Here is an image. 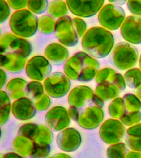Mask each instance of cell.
I'll return each mask as SVG.
<instances>
[{
  "mask_svg": "<svg viewBox=\"0 0 141 158\" xmlns=\"http://www.w3.org/2000/svg\"><path fill=\"white\" fill-rule=\"evenodd\" d=\"M124 77L129 88H136L141 85V69L130 68L125 72Z\"/></svg>",
  "mask_w": 141,
  "mask_h": 158,
  "instance_id": "4316f807",
  "label": "cell"
},
{
  "mask_svg": "<svg viewBox=\"0 0 141 158\" xmlns=\"http://www.w3.org/2000/svg\"><path fill=\"white\" fill-rule=\"evenodd\" d=\"M127 8L134 15H141V0H128Z\"/></svg>",
  "mask_w": 141,
  "mask_h": 158,
  "instance_id": "8d00e7d4",
  "label": "cell"
},
{
  "mask_svg": "<svg viewBox=\"0 0 141 158\" xmlns=\"http://www.w3.org/2000/svg\"><path fill=\"white\" fill-rule=\"evenodd\" d=\"M36 110L43 111L46 110L51 104V100L48 94H43L40 97L33 101Z\"/></svg>",
  "mask_w": 141,
  "mask_h": 158,
  "instance_id": "e575fe53",
  "label": "cell"
},
{
  "mask_svg": "<svg viewBox=\"0 0 141 158\" xmlns=\"http://www.w3.org/2000/svg\"><path fill=\"white\" fill-rule=\"evenodd\" d=\"M82 138L79 131L74 128H66L56 136L58 146L65 152H73L80 146Z\"/></svg>",
  "mask_w": 141,
  "mask_h": 158,
  "instance_id": "2e32d148",
  "label": "cell"
},
{
  "mask_svg": "<svg viewBox=\"0 0 141 158\" xmlns=\"http://www.w3.org/2000/svg\"><path fill=\"white\" fill-rule=\"evenodd\" d=\"M126 157H136V158H141V152L140 151H133L129 152L126 155Z\"/></svg>",
  "mask_w": 141,
  "mask_h": 158,
  "instance_id": "b9f144b4",
  "label": "cell"
},
{
  "mask_svg": "<svg viewBox=\"0 0 141 158\" xmlns=\"http://www.w3.org/2000/svg\"><path fill=\"white\" fill-rule=\"evenodd\" d=\"M68 110L62 106H54L46 114L45 120L46 125L54 131H59L66 128L70 124Z\"/></svg>",
  "mask_w": 141,
  "mask_h": 158,
  "instance_id": "5bb4252c",
  "label": "cell"
},
{
  "mask_svg": "<svg viewBox=\"0 0 141 158\" xmlns=\"http://www.w3.org/2000/svg\"><path fill=\"white\" fill-rule=\"evenodd\" d=\"M27 81L23 78H15L12 79L7 85V89L10 96L13 99L24 97L26 95Z\"/></svg>",
  "mask_w": 141,
  "mask_h": 158,
  "instance_id": "cb8c5ba5",
  "label": "cell"
},
{
  "mask_svg": "<svg viewBox=\"0 0 141 158\" xmlns=\"http://www.w3.org/2000/svg\"><path fill=\"white\" fill-rule=\"evenodd\" d=\"M120 32L122 37L128 43L141 44V17H127L120 27Z\"/></svg>",
  "mask_w": 141,
  "mask_h": 158,
  "instance_id": "9a60e30c",
  "label": "cell"
},
{
  "mask_svg": "<svg viewBox=\"0 0 141 158\" xmlns=\"http://www.w3.org/2000/svg\"><path fill=\"white\" fill-rule=\"evenodd\" d=\"M99 67L100 64L97 60L87 52L79 51L66 60L64 71L72 80L87 82L96 77Z\"/></svg>",
  "mask_w": 141,
  "mask_h": 158,
  "instance_id": "7a4b0ae2",
  "label": "cell"
},
{
  "mask_svg": "<svg viewBox=\"0 0 141 158\" xmlns=\"http://www.w3.org/2000/svg\"><path fill=\"white\" fill-rule=\"evenodd\" d=\"M53 157H70V156L67 154H63L60 153V154H58L53 156Z\"/></svg>",
  "mask_w": 141,
  "mask_h": 158,
  "instance_id": "bcb514c9",
  "label": "cell"
},
{
  "mask_svg": "<svg viewBox=\"0 0 141 158\" xmlns=\"http://www.w3.org/2000/svg\"><path fill=\"white\" fill-rule=\"evenodd\" d=\"M125 17L126 14L122 7L114 4H106L100 10L98 20L104 28L116 30L121 27Z\"/></svg>",
  "mask_w": 141,
  "mask_h": 158,
  "instance_id": "52a82bcc",
  "label": "cell"
},
{
  "mask_svg": "<svg viewBox=\"0 0 141 158\" xmlns=\"http://www.w3.org/2000/svg\"><path fill=\"white\" fill-rule=\"evenodd\" d=\"M124 77L118 73L114 80H107L98 83L95 93L102 100L108 101L116 98L120 91L126 88Z\"/></svg>",
  "mask_w": 141,
  "mask_h": 158,
  "instance_id": "4fadbf2b",
  "label": "cell"
},
{
  "mask_svg": "<svg viewBox=\"0 0 141 158\" xmlns=\"http://www.w3.org/2000/svg\"><path fill=\"white\" fill-rule=\"evenodd\" d=\"M68 7L66 2L62 0H53L51 1L47 8L48 14L54 18H60L67 14Z\"/></svg>",
  "mask_w": 141,
  "mask_h": 158,
  "instance_id": "d4e9b609",
  "label": "cell"
},
{
  "mask_svg": "<svg viewBox=\"0 0 141 158\" xmlns=\"http://www.w3.org/2000/svg\"><path fill=\"white\" fill-rule=\"evenodd\" d=\"M51 148L49 145L40 146L36 144L35 151L32 155L33 157H46L50 152Z\"/></svg>",
  "mask_w": 141,
  "mask_h": 158,
  "instance_id": "f35d334b",
  "label": "cell"
},
{
  "mask_svg": "<svg viewBox=\"0 0 141 158\" xmlns=\"http://www.w3.org/2000/svg\"><path fill=\"white\" fill-rule=\"evenodd\" d=\"M26 59L18 54H1V66L11 73H19L24 69Z\"/></svg>",
  "mask_w": 141,
  "mask_h": 158,
  "instance_id": "ffe728a7",
  "label": "cell"
},
{
  "mask_svg": "<svg viewBox=\"0 0 141 158\" xmlns=\"http://www.w3.org/2000/svg\"><path fill=\"white\" fill-rule=\"evenodd\" d=\"M135 94L137 97L140 99L141 101V85H140L138 87H137L135 89Z\"/></svg>",
  "mask_w": 141,
  "mask_h": 158,
  "instance_id": "ee69618b",
  "label": "cell"
},
{
  "mask_svg": "<svg viewBox=\"0 0 141 158\" xmlns=\"http://www.w3.org/2000/svg\"><path fill=\"white\" fill-rule=\"evenodd\" d=\"M45 56L54 65H61L67 60L69 51L58 43H53L48 44L44 52Z\"/></svg>",
  "mask_w": 141,
  "mask_h": 158,
  "instance_id": "d6986e66",
  "label": "cell"
},
{
  "mask_svg": "<svg viewBox=\"0 0 141 158\" xmlns=\"http://www.w3.org/2000/svg\"><path fill=\"white\" fill-rule=\"evenodd\" d=\"M98 96L88 86L80 85L75 87L69 93L68 102L70 106L81 108L95 101Z\"/></svg>",
  "mask_w": 141,
  "mask_h": 158,
  "instance_id": "e0dca14e",
  "label": "cell"
},
{
  "mask_svg": "<svg viewBox=\"0 0 141 158\" xmlns=\"http://www.w3.org/2000/svg\"><path fill=\"white\" fill-rule=\"evenodd\" d=\"M120 120L126 126H131L141 120V112L139 110L127 112L120 118Z\"/></svg>",
  "mask_w": 141,
  "mask_h": 158,
  "instance_id": "836d02e7",
  "label": "cell"
},
{
  "mask_svg": "<svg viewBox=\"0 0 141 158\" xmlns=\"http://www.w3.org/2000/svg\"><path fill=\"white\" fill-rule=\"evenodd\" d=\"M103 101L98 97L95 102L81 108L70 106L68 110L70 118L85 129L96 128L104 118V112L101 109L104 105Z\"/></svg>",
  "mask_w": 141,
  "mask_h": 158,
  "instance_id": "3957f363",
  "label": "cell"
},
{
  "mask_svg": "<svg viewBox=\"0 0 141 158\" xmlns=\"http://www.w3.org/2000/svg\"><path fill=\"white\" fill-rule=\"evenodd\" d=\"M9 24L14 34L23 38H29L34 35L38 29V19L29 9H22L15 11L11 15Z\"/></svg>",
  "mask_w": 141,
  "mask_h": 158,
  "instance_id": "277c9868",
  "label": "cell"
},
{
  "mask_svg": "<svg viewBox=\"0 0 141 158\" xmlns=\"http://www.w3.org/2000/svg\"><path fill=\"white\" fill-rule=\"evenodd\" d=\"M48 0H28L27 8L36 14L44 13L48 8Z\"/></svg>",
  "mask_w": 141,
  "mask_h": 158,
  "instance_id": "d6a6232c",
  "label": "cell"
},
{
  "mask_svg": "<svg viewBox=\"0 0 141 158\" xmlns=\"http://www.w3.org/2000/svg\"><path fill=\"white\" fill-rule=\"evenodd\" d=\"M1 8V23L5 22L10 15L9 5L5 0H0Z\"/></svg>",
  "mask_w": 141,
  "mask_h": 158,
  "instance_id": "74e56055",
  "label": "cell"
},
{
  "mask_svg": "<svg viewBox=\"0 0 141 158\" xmlns=\"http://www.w3.org/2000/svg\"><path fill=\"white\" fill-rule=\"evenodd\" d=\"M29 138L32 139L38 146H48L52 142L53 135L48 127L35 124L29 135Z\"/></svg>",
  "mask_w": 141,
  "mask_h": 158,
  "instance_id": "44dd1931",
  "label": "cell"
},
{
  "mask_svg": "<svg viewBox=\"0 0 141 158\" xmlns=\"http://www.w3.org/2000/svg\"><path fill=\"white\" fill-rule=\"evenodd\" d=\"M56 22L54 17L49 15H43L38 19V30L45 35H50L54 32Z\"/></svg>",
  "mask_w": 141,
  "mask_h": 158,
  "instance_id": "83f0119b",
  "label": "cell"
},
{
  "mask_svg": "<svg viewBox=\"0 0 141 158\" xmlns=\"http://www.w3.org/2000/svg\"><path fill=\"white\" fill-rule=\"evenodd\" d=\"M108 112L114 118H119L125 114L126 109L123 98H116L108 106Z\"/></svg>",
  "mask_w": 141,
  "mask_h": 158,
  "instance_id": "484cf974",
  "label": "cell"
},
{
  "mask_svg": "<svg viewBox=\"0 0 141 158\" xmlns=\"http://www.w3.org/2000/svg\"><path fill=\"white\" fill-rule=\"evenodd\" d=\"M52 70L48 59L43 56H35L30 58L25 65L27 77L34 80L42 81L46 79Z\"/></svg>",
  "mask_w": 141,
  "mask_h": 158,
  "instance_id": "8fae6325",
  "label": "cell"
},
{
  "mask_svg": "<svg viewBox=\"0 0 141 158\" xmlns=\"http://www.w3.org/2000/svg\"><path fill=\"white\" fill-rule=\"evenodd\" d=\"M105 0H66L70 12L84 18L92 17L103 7Z\"/></svg>",
  "mask_w": 141,
  "mask_h": 158,
  "instance_id": "7c38bea8",
  "label": "cell"
},
{
  "mask_svg": "<svg viewBox=\"0 0 141 158\" xmlns=\"http://www.w3.org/2000/svg\"><path fill=\"white\" fill-rule=\"evenodd\" d=\"M74 25L77 31L79 38L82 37L87 31V25L83 20L79 17H75L72 19Z\"/></svg>",
  "mask_w": 141,
  "mask_h": 158,
  "instance_id": "d590c367",
  "label": "cell"
},
{
  "mask_svg": "<svg viewBox=\"0 0 141 158\" xmlns=\"http://www.w3.org/2000/svg\"><path fill=\"white\" fill-rule=\"evenodd\" d=\"M13 146L19 154L32 157L35 151L36 144L30 138L18 135L14 140Z\"/></svg>",
  "mask_w": 141,
  "mask_h": 158,
  "instance_id": "7402d4cb",
  "label": "cell"
},
{
  "mask_svg": "<svg viewBox=\"0 0 141 158\" xmlns=\"http://www.w3.org/2000/svg\"><path fill=\"white\" fill-rule=\"evenodd\" d=\"M139 67H140V69H141V55H140V59H139Z\"/></svg>",
  "mask_w": 141,
  "mask_h": 158,
  "instance_id": "7dc6e473",
  "label": "cell"
},
{
  "mask_svg": "<svg viewBox=\"0 0 141 158\" xmlns=\"http://www.w3.org/2000/svg\"><path fill=\"white\" fill-rule=\"evenodd\" d=\"M54 34L58 41L64 46L72 47L79 41V35L72 19L67 15L59 18L55 25Z\"/></svg>",
  "mask_w": 141,
  "mask_h": 158,
  "instance_id": "ba28073f",
  "label": "cell"
},
{
  "mask_svg": "<svg viewBox=\"0 0 141 158\" xmlns=\"http://www.w3.org/2000/svg\"><path fill=\"white\" fill-rule=\"evenodd\" d=\"M138 54L137 48L127 42L117 43L110 56L111 64L118 70H128L137 62Z\"/></svg>",
  "mask_w": 141,
  "mask_h": 158,
  "instance_id": "5b68a950",
  "label": "cell"
},
{
  "mask_svg": "<svg viewBox=\"0 0 141 158\" xmlns=\"http://www.w3.org/2000/svg\"><path fill=\"white\" fill-rule=\"evenodd\" d=\"M127 0H108L112 4H117V5H124Z\"/></svg>",
  "mask_w": 141,
  "mask_h": 158,
  "instance_id": "7bdbcfd3",
  "label": "cell"
},
{
  "mask_svg": "<svg viewBox=\"0 0 141 158\" xmlns=\"http://www.w3.org/2000/svg\"><path fill=\"white\" fill-rule=\"evenodd\" d=\"M43 86L48 96L58 98L67 94L70 88L71 83L66 75L60 72H55L45 80Z\"/></svg>",
  "mask_w": 141,
  "mask_h": 158,
  "instance_id": "9c48e42d",
  "label": "cell"
},
{
  "mask_svg": "<svg viewBox=\"0 0 141 158\" xmlns=\"http://www.w3.org/2000/svg\"><path fill=\"white\" fill-rule=\"evenodd\" d=\"M44 86L39 81H33L27 83L26 96L32 101H35L44 94Z\"/></svg>",
  "mask_w": 141,
  "mask_h": 158,
  "instance_id": "f546056e",
  "label": "cell"
},
{
  "mask_svg": "<svg viewBox=\"0 0 141 158\" xmlns=\"http://www.w3.org/2000/svg\"><path fill=\"white\" fill-rule=\"evenodd\" d=\"M114 40L113 34L103 27H93L87 30L82 36L83 49L95 58H103L111 51Z\"/></svg>",
  "mask_w": 141,
  "mask_h": 158,
  "instance_id": "6da1fadb",
  "label": "cell"
},
{
  "mask_svg": "<svg viewBox=\"0 0 141 158\" xmlns=\"http://www.w3.org/2000/svg\"><path fill=\"white\" fill-rule=\"evenodd\" d=\"M36 109L33 101L28 97L15 99L12 105L13 115L18 120H27L32 118L36 114Z\"/></svg>",
  "mask_w": 141,
  "mask_h": 158,
  "instance_id": "ac0fdd59",
  "label": "cell"
},
{
  "mask_svg": "<svg viewBox=\"0 0 141 158\" xmlns=\"http://www.w3.org/2000/svg\"><path fill=\"white\" fill-rule=\"evenodd\" d=\"M7 2L13 9L20 10L27 6L28 0H7Z\"/></svg>",
  "mask_w": 141,
  "mask_h": 158,
  "instance_id": "ab89813d",
  "label": "cell"
},
{
  "mask_svg": "<svg viewBox=\"0 0 141 158\" xmlns=\"http://www.w3.org/2000/svg\"><path fill=\"white\" fill-rule=\"evenodd\" d=\"M125 142L131 150L141 151V123L134 125L127 130Z\"/></svg>",
  "mask_w": 141,
  "mask_h": 158,
  "instance_id": "603a6c76",
  "label": "cell"
},
{
  "mask_svg": "<svg viewBox=\"0 0 141 158\" xmlns=\"http://www.w3.org/2000/svg\"><path fill=\"white\" fill-rule=\"evenodd\" d=\"M4 157H21L22 156H20V154H17V153L10 152V153H7L6 154L4 155Z\"/></svg>",
  "mask_w": 141,
  "mask_h": 158,
  "instance_id": "f6af8a7d",
  "label": "cell"
},
{
  "mask_svg": "<svg viewBox=\"0 0 141 158\" xmlns=\"http://www.w3.org/2000/svg\"><path fill=\"white\" fill-rule=\"evenodd\" d=\"M7 80V75L5 71L1 69V88H2L5 85Z\"/></svg>",
  "mask_w": 141,
  "mask_h": 158,
  "instance_id": "60d3db41",
  "label": "cell"
},
{
  "mask_svg": "<svg viewBox=\"0 0 141 158\" xmlns=\"http://www.w3.org/2000/svg\"><path fill=\"white\" fill-rule=\"evenodd\" d=\"M1 54H14L27 58L32 51V46L28 40L15 34L6 33L1 38Z\"/></svg>",
  "mask_w": 141,
  "mask_h": 158,
  "instance_id": "8992f818",
  "label": "cell"
},
{
  "mask_svg": "<svg viewBox=\"0 0 141 158\" xmlns=\"http://www.w3.org/2000/svg\"><path fill=\"white\" fill-rule=\"evenodd\" d=\"M129 150L127 148L126 144L123 143H118L111 144L107 149V157L113 158H123L126 157L128 154Z\"/></svg>",
  "mask_w": 141,
  "mask_h": 158,
  "instance_id": "4dcf8cb0",
  "label": "cell"
},
{
  "mask_svg": "<svg viewBox=\"0 0 141 158\" xmlns=\"http://www.w3.org/2000/svg\"><path fill=\"white\" fill-rule=\"evenodd\" d=\"M11 110L9 96L4 91L1 90V125L4 124L9 119Z\"/></svg>",
  "mask_w": 141,
  "mask_h": 158,
  "instance_id": "f1b7e54d",
  "label": "cell"
},
{
  "mask_svg": "<svg viewBox=\"0 0 141 158\" xmlns=\"http://www.w3.org/2000/svg\"><path fill=\"white\" fill-rule=\"evenodd\" d=\"M126 127L121 121L111 118L105 120L101 125L99 135L101 139L107 144L121 142L125 135Z\"/></svg>",
  "mask_w": 141,
  "mask_h": 158,
  "instance_id": "30bf717a",
  "label": "cell"
},
{
  "mask_svg": "<svg viewBox=\"0 0 141 158\" xmlns=\"http://www.w3.org/2000/svg\"><path fill=\"white\" fill-rule=\"evenodd\" d=\"M126 112L139 110L141 109V101L136 95L132 93H127L123 96Z\"/></svg>",
  "mask_w": 141,
  "mask_h": 158,
  "instance_id": "1f68e13d",
  "label": "cell"
}]
</instances>
